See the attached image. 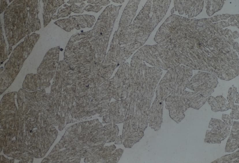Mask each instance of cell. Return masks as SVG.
Masks as SVG:
<instances>
[{"label": "cell", "instance_id": "obj_18", "mask_svg": "<svg viewBox=\"0 0 239 163\" xmlns=\"http://www.w3.org/2000/svg\"><path fill=\"white\" fill-rule=\"evenodd\" d=\"M238 152L239 151H238L234 153L226 155L218 159H217L216 160V161L214 162L217 163L233 162L232 161V160L234 162H236L234 160L236 161V160L237 161V160H239V159H238V158H239Z\"/></svg>", "mask_w": 239, "mask_h": 163}, {"label": "cell", "instance_id": "obj_16", "mask_svg": "<svg viewBox=\"0 0 239 163\" xmlns=\"http://www.w3.org/2000/svg\"><path fill=\"white\" fill-rule=\"evenodd\" d=\"M208 102L214 112L226 111L229 109L228 102L222 96L214 97L210 96Z\"/></svg>", "mask_w": 239, "mask_h": 163}, {"label": "cell", "instance_id": "obj_24", "mask_svg": "<svg viewBox=\"0 0 239 163\" xmlns=\"http://www.w3.org/2000/svg\"><path fill=\"white\" fill-rule=\"evenodd\" d=\"M222 119L225 122L226 124L229 126H231L233 124V120L231 117L229 116V115L223 114Z\"/></svg>", "mask_w": 239, "mask_h": 163}, {"label": "cell", "instance_id": "obj_23", "mask_svg": "<svg viewBox=\"0 0 239 163\" xmlns=\"http://www.w3.org/2000/svg\"><path fill=\"white\" fill-rule=\"evenodd\" d=\"M232 111L230 113L231 117L233 119H238L239 117V106L234 105L231 108Z\"/></svg>", "mask_w": 239, "mask_h": 163}, {"label": "cell", "instance_id": "obj_8", "mask_svg": "<svg viewBox=\"0 0 239 163\" xmlns=\"http://www.w3.org/2000/svg\"><path fill=\"white\" fill-rule=\"evenodd\" d=\"M60 47L50 49L45 55L37 70L40 81V89L48 87L50 81L55 73L58 63Z\"/></svg>", "mask_w": 239, "mask_h": 163}, {"label": "cell", "instance_id": "obj_17", "mask_svg": "<svg viewBox=\"0 0 239 163\" xmlns=\"http://www.w3.org/2000/svg\"><path fill=\"white\" fill-rule=\"evenodd\" d=\"M40 81L37 74H27L23 85V89L29 91H34L40 89Z\"/></svg>", "mask_w": 239, "mask_h": 163}, {"label": "cell", "instance_id": "obj_10", "mask_svg": "<svg viewBox=\"0 0 239 163\" xmlns=\"http://www.w3.org/2000/svg\"><path fill=\"white\" fill-rule=\"evenodd\" d=\"M128 110V105L125 98L112 102L104 116L103 122L114 124L124 122Z\"/></svg>", "mask_w": 239, "mask_h": 163}, {"label": "cell", "instance_id": "obj_12", "mask_svg": "<svg viewBox=\"0 0 239 163\" xmlns=\"http://www.w3.org/2000/svg\"><path fill=\"white\" fill-rule=\"evenodd\" d=\"M96 21L95 17L92 15H83L71 16L68 18L61 19L55 23L67 32L70 31L74 28L91 27Z\"/></svg>", "mask_w": 239, "mask_h": 163}, {"label": "cell", "instance_id": "obj_9", "mask_svg": "<svg viewBox=\"0 0 239 163\" xmlns=\"http://www.w3.org/2000/svg\"><path fill=\"white\" fill-rule=\"evenodd\" d=\"M165 101L170 118L179 123L184 118V113L190 107L189 102L182 94L177 96L169 95Z\"/></svg>", "mask_w": 239, "mask_h": 163}, {"label": "cell", "instance_id": "obj_7", "mask_svg": "<svg viewBox=\"0 0 239 163\" xmlns=\"http://www.w3.org/2000/svg\"><path fill=\"white\" fill-rule=\"evenodd\" d=\"M218 83L216 77L210 72L199 71L189 80L186 87L208 99Z\"/></svg>", "mask_w": 239, "mask_h": 163}, {"label": "cell", "instance_id": "obj_28", "mask_svg": "<svg viewBox=\"0 0 239 163\" xmlns=\"http://www.w3.org/2000/svg\"><path fill=\"white\" fill-rule=\"evenodd\" d=\"M84 1V0H83V1H82V0H80V1L79 0V1H78V0L77 1V0H76H76H75H75H74V1H73H73L72 0H70V1H69L67 3H73L74 2H76V3H77V2H81L82 1Z\"/></svg>", "mask_w": 239, "mask_h": 163}, {"label": "cell", "instance_id": "obj_14", "mask_svg": "<svg viewBox=\"0 0 239 163\" xmlns=\"http://www.w3.org/2000/svg\"><path fill=\"white\" fill-rule=\"evenodd\" d=\"M140 0L129 1L123 11L119 25L125 27L130 24L135 18Z\"/></svg>", "mask_w": 239, "mask_h": 163}, {"label": "cell", "instance_id": "obj_6", "mask_svg": "<svg viewBox=\"0 0 239 163\" xmlns=\"http://www.w3.org/2000/svg\"><path fill=\"white\" fill-rule=\"evenodd\" d=\"M26 38L14 49L1 74L0 82L6 86H10L13 82L38 39L34 34Z\"/></svg>", "mask_w": 239, "mask_h": 163}, {"label": "cell", "instance_id": "obj_13", "mask_svg": "<svg viewBox=\"0 0 239 163\" xmlns=\"http://www.w3.org/2000/svg\"><path fill=\"white\" fill-rule=\"evenodd\" d=\"M209 128L211 130H207L205 141L210 143H220L229 135L230 126L221 120L212 118Z\"/></svg>", "mask_w": 239, "mask_h": 163}, {"label": "cell", "instance_id": "obj_11", "mask_svg": "<svg viewBox=\"0 0 239 163\" xmlns=\"http://www.w3.org/2000/svg\"><path fill=\"white\" fill-rule=\"evenodd\" d=\"M114 145L102 147L85 158V162H117L123 152L121 149H116Z\"/></svg>", "mask_w": 239, "mask_h": 163}, {"label": "cell", "instance_id": "obj_1", "mask_svg": "<svg viewBox=\"0 0 239 163\" xmlns=\"http://www.w3.org/2000/svg\"><path fill=\"white\" fill-rule=\"evenodd\" d=\"M170 0H148L133 22L118 26L114 33L107 55L119 65L122 64L146 42L165 16Z\"/></svg>", "mask_w": 239, "mask_h": 163}, {"label": "cell", "instance_id": "obj_22", "mask_svg": "<svg viewBox=\"0 0 239 163\" xmlns=\"http://www.w3.org/2000/svg\"><path fill=\"white\" fill-rule=\"evenodd\" d=\"M101 5H97L93 6L89 5L86 6L83 9V10L87 11H92L97 12L102 8V7Z\"/></svg>", "mask_w": 239, "mask_h": 163}, {"label": "cell", "instance_id": "obj_26", "mask_svg": "<svg viewBox=\"0 0 239 163\" xmlns=\"http://www.w3.org/2000/svg\"><path fill=\"white\" fill-rule=\"evenodd\" d=\"M110 2V1L108 0H100L99 3L102 5H106Z\"/></svg>", "mask_w": 239, "mask_h": 163}, {"label": "cell", "instance_id": "obj_21", "mask_svg": "<svg viewBox=\"0 0 239 163\" xmlns=\"http://www.w3.org/2000/svg\"><path fill=\"white\" fill-rule=\"evenodd\" d=\"M85 4L84 3H82L80 6V7L75 5L74 3L70 6V8L71 11L75 13H81L83 12L82 9Z\"/></svg>", "mask_w": 239, "mask_h": 163}, {"label": "cell", "instance_id": "obj_19", "mask_svg": "<svg viewBox=\"0 0 239 163\" xmlns=\"http://www.w3.org/2000/svg\"><path fill=\"white\" fill-rule=\"evenodd\" d=\"M236 91L237 89L235 87H230L228 91L227 100L229 109L232 108L234 105V103Z\"/></svg>", "mask_w": 239, "mask_h": 163}, {"label": "cell", "instance_id": "obj_27", "mask_svg": "<svg viewBox=\"0 0 239 163\" xmlns=\"http://www.w3.org/2000/svg\"><path fill=\"white\" fill-rule=\"evenodd\" d=\"M100 1V0H89L87 1V2L91 4H96L99 3Z\"/></svg>", "mask_w": 239, "mask_h": 163}, {"label": "cell", "instance_id": "obj_29", "mask_svg": "<svg viewBox=\"0 0 239 163\" xmlns=\"http://www.w3.org/2000/svg\"><path fill=\"white\" fill-rule=\"evenodd\" d=\"M112 1L114 2L119 3H122L124 2V0H113Z\"/></svg>", "mask_w": 239, "mask_h": 163}, {"label": "cell", "instance_id": "obj_20", "mask_svg": "<svg viewBox=\"0 0 239 163\" xmlns=\"http://www.w3.org/2000/svg\"><path fill=\"white\" fill-rule=\"evenodd\" d=\"M65 5V7L60 9L58 12V18L64 17L68 16L71 13V11L70 8V6Z\"/></svg>", "mask_w": 239, "mask_h": 163}, {"label": "cell", "instance_id": "obj_3", "mask_svg": "<svg viewBox=\"0 0 239 163\" xmlns=\"http://www.w3.org/2000/svg\"><path fill=\"white\" fill-rule=\"evenodd\" d=\"M68 130V156L70 162H79L109 143L107 129L98 119L79 123Z\"/></svg>", "mask_w": 239, "mask_h": 163}, {"label": "cell", "instance_id": "obj_25", "mask_svg": "<svg viewBox=\"0 0 239 163\" xmlns=\"http://www.w3.org/2000/svg\"><path fill=\"white\" fill-rule=\"evenodd\" d=\"M115 143L116 144H121L122 143V136L117 137L116 139Z\"/></svg>", "mask_w": 239, "mask_h": 163}, {"label": "cell", "instance_id": "obj_15", "mask_svg": "<svg viewBox=\"0 0 239 163\" xmlns=\"http://www.w3.org/2000/svg\"><path fill=\"white\" fill-rule=\"evenodd\" d=\"M239 122L234 121L230 136L227 141L225 147V152H232L238 147Z\"/></svg>", "mask_w": 239, "mask_h": 163}, {"label": "cell", "instance_id": "obj_2", "mask_svg": "<svg viewBox=\"0 0 239 163\" xmlns=\"http://www.w3.org/2000/svg\"><path fill=\"white\" fill-rule=\"evenodd\" d=\"M122 6H108L92 29L72 35L66 47L64 58L81 65H102L114 23Z\"/></svg>", "mask_w": 239, "mask_h": 163}, {"label": "cell", "instance_id": "obj_4", "mask_svg": "<svg viewBox=\"0 0 239 163\" xmlns=\"http://www.w3.org/2000/svg\"><path fill=\"white\" fill-rule=\"evenodd\" d=\"M38 1L17 0L5 12V30L10 46L14 45L31 32L39 29Z\"/></svg>", "mask_w": 239, "mask_h": 163}, {"label": "cell", "instance_id": "obj_5", "mask_svg": "<svg viewBox=\"0 0 239 163\" xmlns=\"http://www.w3.org/2000/svg\"><path fill=\"white\" fill-rule=\"evenodd\" d=\"M154 92L141 85L128 88L125 99L128 105L126 118L144 131L148 125V116Z\"/></svg>", "mask_w": 239, "mask_h": 163}]
</instances>
